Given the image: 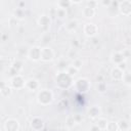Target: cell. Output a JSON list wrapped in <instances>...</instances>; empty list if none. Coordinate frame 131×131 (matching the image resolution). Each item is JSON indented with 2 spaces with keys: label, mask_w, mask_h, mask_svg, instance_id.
<instances>
[{
  "label": "cell",
  "mask_w": 131,
  "mask_h": 131,
  "mask_svg": "<svg viewBox=\"0 0 131 131\" xmlns=\"http://www.w3.org/2000/svg\"><path fill=\"white\" fill-rule=\"evenodd\" d=\"M12 85H13V87H15V88H21V87L25 86V81L23 80V78H21L20 76L16 75V76L12 79Z\"/></svg>",
  "instance_id": "obj_8"
},
{
  "label": "cell",
  "mask_w": 131,
  "mask_h": 131,
  "mask_svg": "<svg viewBox=\"0 0 131 131\" xmlns=\"http://www.w3.org/2000/svg\"><path fill=\"white\" fill-rule=\"evenodd\" d=\"M0 92H1L4 96H7V95H9V94L11 93V88H10V87H8L7 85H5V86L0 90Z\"/></svg>",
  "instance_id": "obj_21"
},
{
  "label": "cell",
  "mask_w": 131,
  "mask_h": 131,
  "mask_svg": "<svg viewBox=\"0 0 131 131\" xmlns=\"http://www.w3.org/2000/svg\"><path fill=\"white\" fill-rule=\"evenodd\" d=\"M77 26H78V23H77V20H70L69 23H68V25H67V29L69 30V31H74L76 28H77Z\"/></svg>",
  "instance_id": "obj_18"
},
{
  "label": "cell",
  "mask_w": 131,
  "mask_h": 131,
  "mask_svg": "<svg viewBox=\"0 0 131 131\" xmlns=\"http://www.w3.org/2000/svg\"><path fill=\"white\" fill-rule=\"evenodd\" d=\"M117 68H118V69H120V70L123 72L124 70H126V62H125V61H123V62L119 63V66H118Z\"/></svg>",
  "instance_id": "obj_26"
},
{
  "label": "cell",
  "mask_w": 131,
  "mask_h": 131,
  "mask_svg": "<svg viewBox=\"0 0 131 131\" xmlns=\"http://www.w3.org/2000/svg\"><path fill=\"white\" fill-rule=\"evenodd\" d=\"M113 60H114V62H116V63L119 64V63L125 61V57L123 56L122 52H116V53L113 55Z\"/></svg>",
  "instance_id": "obj_11"
},
{
  "label": "cell",
  "mask_w": 131,
  "mask_h": 131,
  "mask_svg": "<svg viewBox=\"0 0 131 131\" xmlns=\"http://www.w3.org/2000/svg\"><path fill=\"white\" fill-rule=\"evenodd\" d=\"M102 3H103L104 5H110V4H111V1H103Z\"/></svg>",
  "instance_id": "obj_29"
},
{
  "label": "cell",
  "mask_w": 131,
  "mask_h": 131,
  "mask_svg": "<svg viewBox=\"0 0 131 131\" xmlns=\"http://www.w3.org/2000/svg\"><path fill=\"white\" fill-rule=\"evenodd\" d=\"M38 100L42 104H48L52 100V93L49 90H42L38 94Z\"/></svg>",
  "instance_id": "obj_1"
},
{
  "label": "cell",
  "mask_w": 131,
  "mask_h": 131,
  "mask_svg": "<svg viewBox=\"0 0 131 131\" xmlns=\"http://www.w3.org/2000/svg\"><path fill=\"white\" fill-rule=\"evenodd\" d=\"M53 57V52L50 48H42L41 49V56L40 58L44 61H48V60H51Z\"/></svg>",
  "instance_id": "obj_4"
},
{
  "label": "cell",
  "mask_w": 131,
  "mask_h": 131,
  "mask_svg": "<svg viewBox=\"0 0 131 131\" xmlns=\"http://www.w3.org/2000/svg\"><path fill=\"white\" fill-rule=\"evenodd\" d=\"M84 32L87 36L93 37L97 33V27L94 24H86V26L84 27Z\"/></svg>",
  "instance_id": "obj_5"
},
{
  "label": "cell",
  "mask_w": 131,
  "mask_h": 131,
  "mask_svg": "<svg viewBox=\"0 0 131 131\" xmlns=\"http://www.w3.org/2000/svg\"><path fill=\"white\" fill-rule=\"evenodd\" d=\"M49 24H50V19H49L48 16L42 15V16L40 17V19H39V25H40L41 27H48Z\"/></svg>",
  "instance_id": "obj_16"
},
{
  "label": "cell",
  "mask_w": 131,
  "mask_h": 131,
  "mask_svg": "<svg viewBox=\"0 0 131 131\" xmlns=\"http://www.w3.org/2000/svg\"><path fill=\"white\" fill-rule=\"evenodd\" d=\"M57 16L60 17V18H62L63 16H66V9H63V8H58V9H57Z\"/></svg>",
  "instance_id": "obj_23"
},
{
  "label": "cell",
  "mask_w": 131,
  "mask_h": 131,
  "mask_svg": "<svg viewBox=\"0 0 131 131\" xmlns=\"http://www.w3.org/2000/svg\"><path fill=\"white\" fill-rule=\"evenodd\" d=\"M78 71H79V70H77L75 67L71 66V67H69V69H68V71H67V74H68L70 77H72V76H75V75L78 73Z\"/></svg>",
  "instance_id": "obj_20"
},
{
  "label": "cell",
  "mask_w": 131,
  "mask_h": 131,
  "mask_svg": "<svg viewBox=\"0 0 131 131\" xmlns=\"http://www.w3.org/2000/svg\"><path fill=\"white\" fill-rule=\"evenodd\" d=\"M18 127H19V124L14 119L7 120L6 123H5V129H6V131H17L18 130Z\"/></svg>",
  "instance_id": "obj_3"
},
{
  "label": "cell",
  "mask_w": 131,
  "mask_h": 131,
  "mask_svg": "<svg viewBox=\"0 0 131 131\" xmlns=\"http://www.w3.org/2000/svg\"><path fill=\"white\" fill-rule=\"evenodd\" d=\"M118 124V129H120V130H122V131H127V130H129V128H130V125H129V123L127 122V121H125V120H121L119 123H117Z\"/></svg>",
  "instance_id": "obj_13"
},
{
  "label": "cell",
  "mask_w": 131,
  "mask_h": 131,
  "mask_svg": "<svg viewBox=\"0 0 131 131\" xmlns=\"http://www.w3.org/2000/svg\"><path fill=\"white\" fill-rule=\"evenodd\" d=\"M123 72L120 70V69H118V68H115V69H113V71H112V78L114 79V80H121L122 79V77H123Z\"/></svg>",
  "instance_id": "obj_9"
},
{
  "label": "cell",
  "mask_w": 131,
  "mask_h": 131,
  "mask_svg": "<svg viewBox=\"0 0 131 131\" xmlns=\"http://www.w3.org/2000/svg\"><path fill=\"white\" fill-rule=\"evenodd\" d=\"M5 85H6L5 83H3V82H1V83H0V90H1V89H2V88H3L4 86H5Z\"/></svg>",
  "instance_id": "obj_28"
},
{
  "label": "cell",
  "mask_w": 131,
  "mask_h": 131,
  "mask_svg": "<svg viewBox=\"0 0 131 131\" xmlns=\"http://www.w3.org/2000/svg\"><path fill=\"white\" fill-rule=\"evenodd\" d=\"M25 86L27 88H29L30 90H34V89H36L38 87V82L35 79H30L25 83Z\"/></svg>",
  "instance_id": "obj_10"
},
{
  "label": "cell",
  "mask_w": 131,
  "mask_h": 131,
  "mask_svg": "<svg viewBox=\"0 0 131 131\" xmlns=\"http://www.w3.org/2000/svg\"><path fill=\"white\" fill-rule=\"evenodd\" d=\"M77 88L79 91L86 92L87 89L89 88V82L86 79H79L77 81Z\"/></svg>",
  "instance_id": "obj_6"
},
{
  "label": "cell",
  "mask_w": 131,
  "mask_h": 131,
  "mask_svg": "<svg viewBox=\"0 0 131 131\" xmlns=\"http://www.w3.org/2000/svg\"><path fill=\"white\" fill-rule=\"evenodd\" d=\"M130 74H129V72H126L125 74H123V77H122V79L124 80V82L126 83V84H130Z\"/></svg>",
  "instance_id": "obj_22"
},
{
  "label": "cell",
  "mask_w": 131,
  "mask_h": 131,
  "mask_svg": "<svg viewBox=\"0 0 131 131\" xmlns=\"http://www.w3.org/2000/svg\"><path fill=\"white\" fill-rule=\"evenodd\" d=\"M88 114H89L90 117L94 118V117H97V116L100 114V111H99V108H98L97 106H92V107L89 110Z\"/></svg>",
  "instance_id": "obj_17"
},
{
  "label": "cell",
  "mask_w": 131,
  "mask_h": 131,
  "mask_svg": "<svg viewBox=\"0 0 131 131\" xmlns=\"http://www.w3.org/2000/svg\"><path fill=\"white\" fill-rule=\"evenodd\" d=\"M106 128L108 131H117L118 130V124L115 122H110V123H107Z\"/></svg>",
  "instance_id": "obj_19"
},
{
  "label": "cell",
  "mask_w": 131,
  "mask_h": 131,
  "mask_svg": "<svg viewBox=\"0 0 131 131\" xmlns=\"http://www.w3.org/2000/svg\"><path fill=\"white\" fill-rule=\"evenodd\" d=\"M107 121H106V119H103V118H100V119H98L97 121H96V126L99 128V129H105L106 128V126H107Z\"/></svg>",
  "instance_id": "obj_15"
},
{
  "label": "cell",
  "mask_w": 131,
  "mask_h": 131,
  "mask_svg": "<svg viewBox=\"0 0 131 131\" xmlns=\"http://www.w3.org/2000/svg\"><path fill=\"white\" fill-rule=\"evenodd\" d=\"M83 14L86 16V17H92L94 14H95V10L94 8H91V7H85L83 9Z\"/></svg>",
  "instance_id": "obj_14"
},
{
  "label": "cell",
  "mask_w": 131,
  "mask_h": 131,
  "mask_svg": "<svg viewBox=\"0 0 131 131\" xmlns=\"http://www.w3.org/2000/svg\"><path fill=\"white\" fill-rule=\"evenodd\" d=\"M29 54H30V56H31L32 59L38 60V59H40V56H41V49L39 47H33L30 50Z\"/></svg>",
  "instance_id": "obj_7"
},
{
  "label": "cell",
  "mask_w": 131,
  "mask_h": 131,
  "mask_svg": "<svg viewBox=\"0 0 131 131\" xmlns=\"http://www.w3.org/2000/svg\"><path fill=\"white\" fill-rule=\"evenodd\" d=\"M121 12L125 15H129L131 12V2L130 1H123L119 2V7H118Z\"/></svg>",
  "instance_id": "obj_2"
},
{
  "label": "cell",
  "mask_w": 131,
  "mask_h": 131,
  "mask_svg": "<svg viewBox=\"0 0 131 131\" xmlns=\"http://www.w3.org/2000/svg\"><path fill=\"white\" fill-rule=\"evenodd\" d=\"M97 89H98L100 92H103V91L105 90V85H104V83H103V82H99L98 85H97Z\"/></svg>",
  "instance_id": "obj_25"
},
{
  "label": "cell",
  "mask_w": 131,
  "mask_h": 131,
  "mask_svg": "<svg viewBox=\"0 0 131 131\" xmlns=\"http://www.w3.org/2000/svg\"><path fill=\"white\" fill-rule=\"evenodd\" d=\"M32 127L36 130H39L43 127V121L39 118H35L33 121H32Z\"/></svg>",
  "instance_id": "obj_12"
},
{
  "label": "cell",
  "mask_w": 131,
  "mask_h": 131,
  "mask_svg": "<svg viewBox=\"0 0 131 131\" xmlns=\"http://www.w3.org/2000/svg\"><path fill=\"white\" fill-rule=\"evenodd\" d=\"M90 131H100V129H99V128H98L96 125H93V126H91Z\"/></svg>",
  "instance_id": "obj_27"
},
{
  "label": "cell",
  "mask_w": 131,
  "mask_h": 131,
  "mask_svg": "<svg viewBox=\"0 0 131 131\" xmlns=\"http://www.w3.org/2000/svg\"><path fill=\"white\" fill-rule=\"evenodd\" d=\"M81 66H82V61L80 59H75L74 60V66L73 67H75L77 70H79L81 68Z\"/></svg>",
  "instance_id": "obj_24"
}]
</instances>
